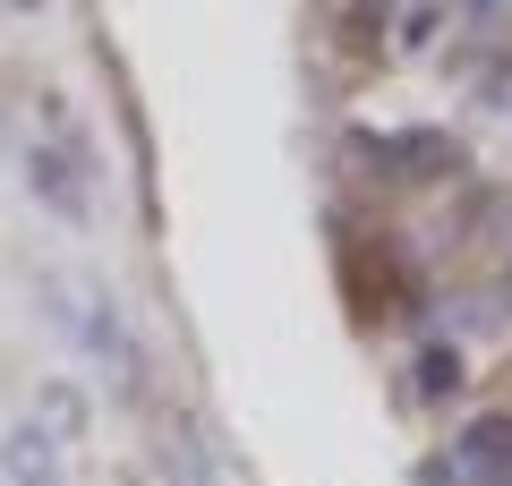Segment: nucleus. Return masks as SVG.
Returning a JSON list of instances; mask_svg holds the SVG:
<instances>
[{"mask_svg": "<svg viewBox=\"0 0 512 486\" xmlns=\"http://www.w3.org/2000/svg\"><path fill=\"white\" fill-rule=\"evenodd\" d=\"M26 418H35V427L69 452V444H86V418H94V410H86V393H77V384L52 376V384H35V410H26Z\"/></svg>", "mask_w": 512, "mask_h": 486, "instance_id": "nucleus-5", "label": "nucleus"}, {"mask_svg": "<svg viewBox=\"0 0 512 486\" xmlns=\"http://www.w3.org/2000/svg\"><path fill=\"white\" fill-rule=\"evenodd\" d=\"M419 384H427V401H436V393H453V384H461V367H453V350H427V367H419Z\"/></svg>", "mask_w": 512, "mask_h": 486, "instance_id": "nucleus-6", "label": "nucleus"}, {"mask_svg": "<svg viewBox=\"0 0 512 486\" xmlns=\"http://www.w3.org/2000/svg\"><path fill=\"white\" fill-rule=\"evenodd\" d=\"M427 486H512V418H470L436 452Z\"/></svg>", "mask_w": 512, "mask_h": 486, "instance_id": "nucleus-2", "label": "nucleus"}, {"mask_svg": "<svg viewBox=\"0 0 512 486\" xmlns=\"http://www.w3.org/2000/svg\"><path fill=\"white\" fill-rule=\"evenodd\" d=\"M52 307H60V324H69L77 342L111 367V384H120V393H137V384H146V350H137V333H128V316H120V299H111V290H94V282H52Z\"/></svg>", "mask_w": 512, "mask_h": 486, "instance_id": "nucleus-1", "label": "nucleus"}, {"mask_svg": "<svg viewBox=\"0 0 512 486\" xmlns=\"http://www.w3.org/2000/svg\"><path fill=\"white\" fill-rule=\"evenodd\" d=\"M0 9H43V0H0Z\"/></svg>", "mask_w": 512, "mask_h": 486, "instance_id": "nucleus-8", "label": "nucleus"}, {"mask_svg": "<svg viewBox=\"0 0 512 486\" xmlns=\"http://www.w3.org/2000/svg\"><path fill=\"white\" fill-rule=\"evenodd\" d=\"M470 9H478V18H487V9H504V0H470Z\"/></svg>", "mask_w": 512, "mask_h": 486, "instance_id": "nucleus-7", "label": "nucleus"}, {"mask_svg": "<svg viewBox=\"0 0 512 486\" xmlns=\"http://www.w3.org/2000/svg\"><path fill=\"white\" fill-rule=\"evenodd\" d=\"M26 180H35V197L52 205L60 222H86V154H77V137H52V145H26Z\"/></svg>", "mask_w": 512, "mask_h": 486, "instance_id": "nucleus-3", "label": "nucleus"}, {"mask_svg": "<svg viewBox=\"0 0 512 486\" xmlns=\"http://www.w3.org/2000/svg\"><path fill=\"white\" fill-rule=\"evenodd\" d=\"M0 478L9 486H69V469H60V444L35 427V418H18V427L0 435Z\"/></svg>", "mask_w": 512, "mask_h": 486, "instance_id": "nucleus-4", "label": "nucleus"}]
</instances>
